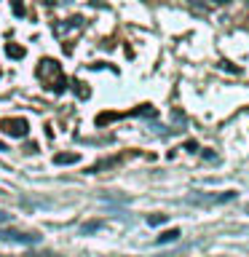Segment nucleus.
Here are the masks:
<instances>
[{"label":"nucleus","instance_id":"obj_5","mask_svg":"<svg viewBox=\"0 0 249 257\" xmlns=\"http://www.w3.org/2000/svg\"><path fill=\"white\" fill-rule=\"evenodd\" d=\"M148 222H150V225H158V222H164V214H156V217H150Z\"/></svg>","mask_w":249,"mask_h":257},{"label":"nucleus","instance_id":"obj_6","mask_svg":"<svg viewBox=\"0 0 249 257\" xmlns=\"http://www.w3.org/2000/svg\"><path fill=\"white\" fill-rule=\"evenodd\" d=\"M214 6H225V3H230V0H212Z\"/></svg>","mask_w":249,"mask_h":257},{"label":"nucleus","instance_id":"obj_4","mask_svg":"<svg viewBox=\"0 0 249 257\" xmlns=\"http://www.w3.org/2000/svg\"><path fill=\"white\" fill-rule=\"evenodd\" d=\"M6 54L11 56V59H22V56H24V48H19V46H8Z\"/></svg>","mask_w":249,"mask_h":257},{"label":"nucleus","instance_id":"obj_2","mask_svg":"<svg viewBox=\"0 0 249 257\" xmlns=\"http://www.w3.org/2000/svg\"><path fill=\"white\" fill-rule=\"evenodd\" d=\"M78 161H80L78 153H56V156H54V164H59V166H64V164H78Z\"/></svg>","mask_w":249,"mask_h":257},{"label":"nucleus","instance_id":"obj_1","mask_svg":"<svg viewBox=\"0 0 249 257\" xmlns=\"http://www.w3.org/2000/svg\"><path fill=\"white\" fill-rule=\"evenodd\" d=\"M0 128H3L6 134H11V137H24L30 132V126H27L24 118H3L0 120Z\"/></svg>","mask_w":249,"mask_h":257},{"label":"nucleus","instance_id":"obj_3","mask_svg":"<svg viewBox=\"0 0 249 257\" xmlns=\"http://www.w3.org/2000/svg\"><path fill=\"white\" fill-rule=\"evenodd\" d=\"M177 238H180V230L174 228V230H166L164 236L158 238V244H166V241H177Z\"/></svg>","mask_w":249,"mask_h":257},{"label":"nucleus","instance_id":"obj_7","mask_svg":"<svg viewBox=\"0 0 249 257\" xmlns=\"http://www.w3.org/2000/svg\"><path fill=\"white\" fill-rule=\"evenodd\" d=\"M3 150H6V145H3V142H0V153H3Z\"/></svg>","mask_w":249,"mask_h":257},{"label":"nucleus","instance_id":"obj_8","mask_svg":"<svg viewBox=\"0 0 249 257\" xmlns=\"http://www.w3.org/2000/svg\"><path fill=\"white\" fill-rule=\"evenodd\" d=\"M190 3H201V0H190Z\"/></svg>","mask_w":249,"mask_h":257}]
</instances>
